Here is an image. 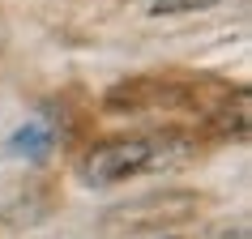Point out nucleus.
Here are the masks:
<instances>
[{"mask_svg": "<svg viewBox=\"0 0 252 239\" xmlns=\"http://www.w3.org/2000/svg\"><path fill=\"white\" fill-rule=\"evenodd\" d=\"M180 154H188L184 137H116V141H103V146L90 149L86 158V179L90 184H124L133 175H150L171 167Z\"/></svg>", "mask_w": 252, "mask_h": 239, "instance_id": "f257e3e1", "label": "nucleus"}, {"mask_svg": "<svg viewBox=\"0 0 252 239\" xmlns=\"http://www.w3.org/2000/svg\"><path fill=\"white\" fill-rule=\"evenodd\" d=\"M210 4H218V0H146V9L154 17L158 13H188V9H210Z\"/></svg>", "mask_w": 252, "mask_h": 239, "instance_id": "7ed1b4c3", "label": "nucleus"}, {"mask_svg": "<svg viewBox=\"0 0 252 239\" xmlns=\"http://www.w3.org/2000/svg\"><path fill=\"white\" fill-rule=\"evenodd\" d=\"M56 141V128L43 124V120H26L13 137H9V154H22V158H43Z\"/></svg>", "mask_w": 252, "mask_h": 239, "instance_id": "f03ea898", "label": "nucleus"}]
</instances>
